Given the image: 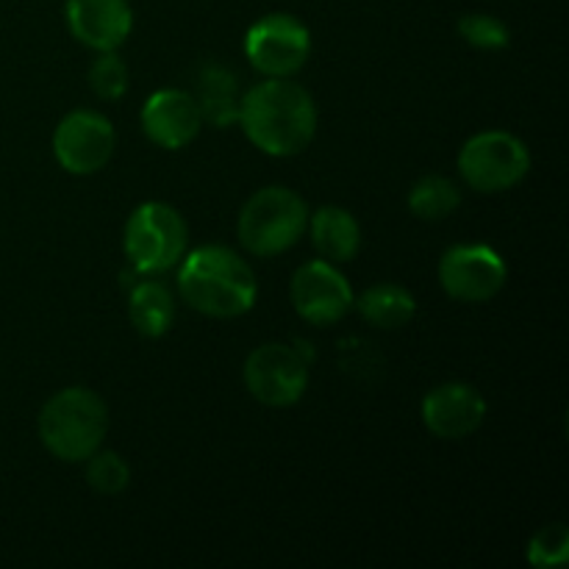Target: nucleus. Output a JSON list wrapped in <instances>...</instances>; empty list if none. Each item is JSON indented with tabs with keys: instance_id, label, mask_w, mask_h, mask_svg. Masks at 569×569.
I'll use <instances>...</instances> for the list:
<instances>
[{
	"instance_id": "obj_22",
	"label": "nucleus",
	"mask_w": 569,
	"mask_h": 569,
	"mask_svg": "<svg viewBox=\"0 0 569 569\" xmlns=\"http://www.w3.org/2000/svg\"><path fill=\"white\" fill-rule=\"evenodd\" d=\"M89 87L98 98L103 100H117L126 94L128 89V67L114 50H106L94 59V64L89 67Z\"/></svg>"
},
{
	"instance_id": "obj_6",
	"label": "nucleus",
	"mask_w": 569,
	"mask_h": 569,
	"mask_svg": "<svg viewBox=\"0 0 569 569\" xmlns=\"http://www.w3.org/2000/svg\"><path fill=\"white\" fill-rule=\"evenodd\" d=\"M531 170V153L515 133L483 131L467 139L459 153V172L476 192L495 194L517 187Z\"/></svg>"
},
{
	"instance_id": "obj_18",
	"label": "nucleus",
	"mask_w": 569,
	"mask_h": 569,
	"mask_svg": "<svg viewBox=\"0 0 569 569\" xmlns=\"http://www.w3.org/2000/svg\"><path fill=\"white\" fill-rule=\"evenodd\" d=\"M353 306H359L361 317L376 328H403L417 315L415 295L400 283H376L353 300Z\"/></svg>"
},
{
	"instance_id": "obj_17",
	"label": "nucleus",
	"mask_w": 569,
	"mask_h": 569,
	"mask_svg": "<svg viewBox=\"0 0 569 569\" xmlns=\"http://www.w3.org/2000/svg\"><path fill=\"white\" fill-rule=\"evenodd\" d=\"M203 122H211L217 128H228L237 122L239 98H237V78L220 64H206L198 76V94Z\"/></svg>"
},
{
	"instance_id": "obj_20",
	"label": "nucleus",
	"mask_w": 569,
	"mask_h": 569,
	"mask_svg": "<svg viewBox=\"0 0 569 569\" xmlns=\"http://www.w3.org/2000/svg\"><path fill=\"white\" fill-rule=\"evenodd\" d=\"M87 483L100 495H120L131 483V470L111 450H94L87 459Z\"/></svg>"
},
{
	"instance_id": "obj_14",
	"label": "nucleus",
	"mask_w": 569,
	"mask_h": 569,
	"mask_svg": "<svg viewBox=\"0 0 569 569\" xmlns=\"http://www.w3.org/2000/svg\"><path fill=\"white\" fill-rule=\"evenodd\" d=\"M64 17L72 37L98 53L120 48L133 28L128 0H67Z\"/></svg>"
},
{
	"instance_id": "obj_19",
	"label": "nucleus",
	"mask_w": 569,
	"mask_h": 569,
	"mask_svg": "<svg viewBox=\"0 0 569 569\" xmlns=\"http://www.w3.org/2000/svg\"><path fill=\"white\" fill-rule=\"evenodd\" d=\"M461 206V192L450 178L445 176H426L411 187L409 209L420 220L437 222L453 214Z\"/></svg>"
},
{
	"instance_id": "obj_23",
	"label": "nucleus",
	"mask_w": 569,
	"mask_h": 569,
	"mask_svg": "<svg viewBox=\"0 0 569 569\" xmlns=\"http://www.w3.org/2000/svg\"><path fill=\"white\" fill-rule=\"evenodd\" d=\"M459 33L478 50H500L511 39L509 26L495 14H465L459 20Z\"/></svg>"
},
{
	"instance_id": "obj_9",
	"label": "nucleus",
	"mask_w": 569,
	"mask_h": 569,
	"mask_svg": "<svg viewBox=\"0 0 569 569\" xmlns=\"http://www.w3.org/2000/svg\"><path fill=\"white\" fill-rule=\"evenodd\" d=\"M244 387L259 403L287 409L303 398L309 387V365L287 345H261L244 361Z\"/></svg>"
},
{
	"instance_id": "obj_12",
	"label": "nucleus",
	"mask_w": 569,
	"mask_h": 569,
	"mask_svg": "<svg viewBox=\"0 0 569 569\" xmlns=\"http://www.w3.org/2000/svg\"><path fill=\"white\" fill-rule=\"evenodd\" d=\"M487 417V400L470 383H442L422 400V422L439 439H467L481 428Z\"/></svg>"
},
{
	"instance_id": "obj_10",
	"label": "nucleus",
	"mask_w": 569,
	"mask_h": 569,
	"mask_svg": "<svg viewBox=\"0 0 569 569\" xmlns=\"http://www.w3.org/2000/svg\"><path fill=\"white\" fill-rule=\"evenodd\" d=\"M114 128L103 114L78 109L59 122L53 133V156L72 176H92L109 164L114 153Z\"/></svg>"
},
{
	"instance_id": "obj_13",
	"label": "nucleus",
	"mask_w": 569,
	"mask_h": 569,
	"mask_svg": "<svg viewBox=\"0 0 569 569\" xmlns=\"http://www.w3.org/2000/svg\"><path fill=\"white\" fill-rule=\"evenodd\" d=\"M203 128V114L194 94L183 89H161L142 106V131L164 150H181Z\"/></svg>"
},
{
	"instance_id": "obj_15",
	"label": "nucleus",
	"mask_w": 569,
	"mask_h": 569,
	"mask_svg": "<svg viewBox=\"0 0 569 569\" xmlns=\"http://www.w3.org/2000/svg\"><path fill=\"white\" fill-rule=\"evenodd\" d=\"M311 242L326 261H353L361 248V228L348 209L322 206L309 220Z\"/></svg>"
},
{
	"instance_id": "obj_21",
	"label": "nucleus",
	"mask_w": 569,
	"mask_h": 569,
	"mask_svg": "<svg viewBox=\"0 0 569 569\" xmlns=\"http://www.w3.org/2000/svg\"><path fill=\"white\" fill-rule=\"evenodd\" d=\"M569 559V531L561 522L553 526H545L533 533V539L528 542V561L533 567L553 569L565 567Z\"/></svg>"
},
{
	"instance_id": "obj_4",
	"label": "nucleus",
	"mask_w": 569,
	"mask_h": 569,
	"mask_svg": "<svg viewBox=\"0 0 569 569\" xmlns=\"http://www.w3.org/2000/svg\"><path fill=\"white\" fill-rule=\"evenodd\" d=\"M309 228V206L287 187L259 189L242 206L237 233L242 248L259 259L287 253Z\"/></svg>"
},
{
	"instance_id": "obj_11",
	"label": "nucleus",
	"mask_w": 569,
	"mask_h": 569,
	"mask_svg": "<svg viewBox=\"0 0 569 569\" xmlns=\"http://www.w3.org/2000/svg\"><path fill=\"white\" fill-rule=\"evenodd\" d=\"M292 306L306 322L317 328L337 326L353 309V289L331 261H309L292 278Z\"/></svg>"
},
{
	"instance_id": "obj_5",
	"label": "nucleus",
	"mask_w": 569,
	"mask_h": 569,
	"mask_svg": "<svg viewBox=\"0 0 569 569\" xmlns=\"http://www.w3.org/2000/svg\"><path fill=\"white\" fill-rule=\"evenodd\" d=\"M187 244V222L172 206L142 203L128 217L126 256L142 276H156L181 264Z\"/></svg>"
},
{
	"instance_id": "obj_8",
	"label": "nucleus",
	"mask_w": 569,
	"mask_h": 569,
	"mask_svg": "<svg viewBox=\"0 0 569 569\" xmlns=\"http://www.w3.org/2000/svg\"><path fill=\"white\" fill-rule=\"evenodd\" d=\"M503 256L489 244H453L439 259V283L459 303H487L506 287Z\"/></svg>"
},
{
	"instance_id": "obj_1",
	"label": "nucleus",
	"mask_w": 569,
	"mask_h": 569,
	"mask_svg": "<svg viewBox=\"0 0 569 569\" xmlns=\"http://www.w3.org/2000/svg\"><path fill=\"white\" fill-rule=\"evenodd\" d=\"M244 137L267 156L289 159L303 153L317 131V106L309 89L289 78L261 81L239 100Z\"/></svg>"
},
{
	"instance_id": "obj_16",
	"label": "nucleus",
	"mask_w": 569,
	"mask_h": 569,
	"mask_svg": "<svg viewBox=\"0 0 569 569\" xmlns=\"http://www.w3.org/2000/svg\"><path fill=\"white\" fill-rule=\"evenodd\" d=\"M128 317H131V326L142 337L159 339L172 328V320H176V300H172L170 289L164 283L142 281L131 289Z\"/></svg>"
},
{
	"instance_id": "obj_2",
	"label": "nucleus",
	"mask_w": 569,
	"mask_h": 569,
	"mask_svg": "<svg viewBox=\"0 0 569 569\" xmlns=\"http://www.w3.org/2000/svg\"><path fill=\"white\" fill-rule=\"evenodd\" d=\"M178 292L200 315L231 320L253 309L259 281L253 267L231 248L203 244L181 259Z\"/></svg>"
},
{
	"instance_id": "obj_7",
	"label": "nucleus",
	"mask_w": 569,
	"mask_h": 569,
	"mask_svg": "<svg viewBox=\"0 0 569 569\" xmlns=\"http://www.w3.org/2000/svg\"><path fill=\"white\" fill-rule=\"evenodd\" d=\"M244 56L261 76L289 78L309 61L311 33L298 17L276 11L250 26L244 37Z\"/></svg>"
},
{
	"instance_id": "obj_3",
	"label": "nucleus",
	"mask_w": 569,
	"mask_h": 569,
	"mask_svg": "<svg viewBox=\"0 0 569 569\" xmlns=\"http://www.w3.org/2000/svg\"><path fill=\"white\" fill-rule=\"evenodd\" d=\"M37 428L48 453L67 465H78L103 448L109 433V409L92 389H61L42 406Z\"/></svg>"
}]
</instances>
